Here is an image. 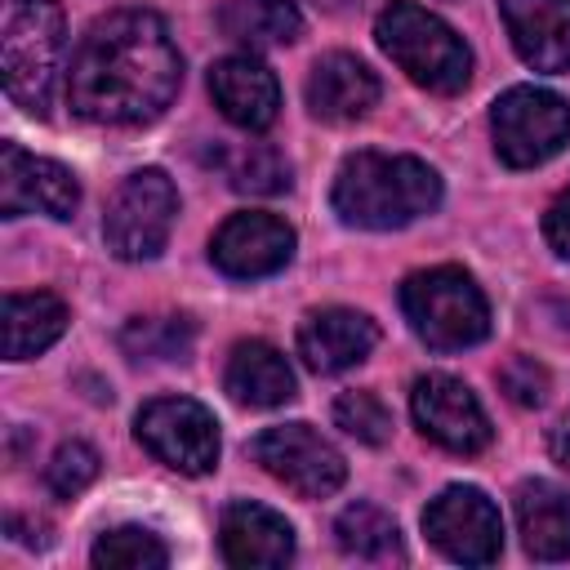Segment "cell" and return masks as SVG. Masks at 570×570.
<instances>
[{"label": "cell", "mask_w": 570, "mask_h": 570, "mask_svg": "<svg viewBox=\"0 0 570 570\" xmlns=\"http://www.w3.org/2000/svg\"><path fill=\"white\" fill-rule=\"evenodd\" d=\"M183 85V53L147 9H116L89 27L67 71V102L94 125H147Z\"/></svg>", "instance_id": "obj_1"}, {"label": "cell", "mask_w": 570, "mask_h": 570, "mask_svg": "<svg viewBox=\"0 0 570 570\" xmlns=\"http://www.w3.org/2000/svg\"><path fill=\"white\" fill-rule=\"evenodd\" d=\"M330 205L347 227L392 232L441 205V174L419 156L356 151L338 165Z\"/></svg>", "instance_id": "obj_2"}, {"label": "cell", "mask_w": 570, "mask_h": 570, "mask_svg": "<svg viewBox=\"0 0 570 570\" xmlns=\"http://www.w3.org/2000/svg\"><path fill=\"white\" fill-rule=\"evenodd\" d=\"M67 49L62 9L49 0H4L0 4V71L4 94L22 107L45 116L53 98V80Z\"/></svg>", "instance_id": "obj_3"}, {"label": "cell", "mask_w": 570, "mask_h": 570, "mask_svg": "<svg viewBox=\"0 0 570 570\" xmlns=\"http://www.w3.org/2000/svg\"><path fill=\"white\" fill-rule=\"evenodd\" d=\"M374 36L383 53L428 94H459L472 80V49L463 36L414 0H392L379 13Z\"/></svg>", "instance_id": "obj_4"}, {"label": "cell", "mask_w": 570, "mask_h": 570, "mask_svg": "<svg viewBox=\"0 0 570 570\" xmlns=\"http://www.w3.org/2000/svg\"><path fill=\"white\" fill-rule=\"evenodd\" d=\"M401 312L410 330L436 352H463L490 334L485 294L463 267H428L405 276Z\"/></svg>", "instance_id": "obj_5"}, {"label": "cell", "mask_w": 570, "mask_h": 570, "mask_svg": "<svg viewBox=\"0 0 570 570\" xmlns=\"http://www.w3.org/2000/svg\"><path fill=\"white\" fill-rule=\"evenodd\" d=\"M178 218V191L160 169H138L129 174L102 214V236L107 249L125 263H147L165 249L169 232Z\"/></svg>", "instance_id": "obj_6"}, {"label": "cell", "mask_w": 570, "mask_h": 570, "mask_svg": "<svg viewBox=\"0 0 570 570\" xmlns=\"http://www.w3.org/2000/svg\"><path fill=\"white\" fill-rule=\"evenodd\" d=\"M490 129H494V151H499L503 165L534 169V165L552 160L557 151H566V142H570V102L552 89L517 85L494 102Z\"/></svg>", "instance_id": "obj_7"}, {"label": "cell", "mask_w": 570, "mask_h": 570, "mask_svg": "<svg viewBox=\"0 0 570 570\" xmlns=\"http://www.w3.org/2000/svg\"><path fill=\"white\" fill-rule=\"evenodd\" d=\"M134 436L151 459L183 476H205L218 463V423L191 396H156L138 410Z\"/></svg>", "instance_id": "obj_8"}, {"label": "cell", "mask_w": 570, "mask_h": 570, "mask_svg": "<svg viewBox=\"0 0 570 570\" xmlns=\"http://www.w3.org/2000/svg\"><path fill=\"white\" fill-rule=\"evenodd\" d=\"M254 463L303 499H325L347 481L343 454L307 423H281L249 441Z\"/></svg>", "instance_id": "obj_9"}, {"label": "cell", "mask_w": 570, "mask_h": 570, "mask_svg": "<svg viewBox=\"0 0 570 570\" xmlns=\"http://www.w3.org/2000/svg\"><path fill=\"white\" fill-rule=\"evenodd\" d=\"M428 539L463 566H490L503 552V517L476 485H450L441 490L423 512Z\"/></svg>", "instance_id": "obj_10"}, {"label": "cell", "mask_w": 570, "mask_h": 570, "mask_svg": "<svg viewBox=\"0 0 570 570\" xmlns=\"http://www.w3.org/2000/svg\"><path fill=\"white\" fill-rule=\"evenodd\" d=\"M410 410L423 436H432L450 454H481L490 445V419L472 387L454 374H423L410 392Z\"/></svg>", "instance_id": "obj_11"}, {"label": "cell", "mask_w": 570, "mask_h": 570, "mask_svg": "<svg viewBox=\"0 0 570 570\" xmlns=\"http://www.w3.org/2000/svg\"><path fill=\"white\" fill-rule=\"evenodd\" d=\"M76 205H80V183L67 165L31 156L18 142L0 147V214L4 218H22V214L71 218Z\"/></svg>", "instance_id": "obj_12"}, {"label": "cell", "mask_w": 570, "mask_h": 570, "mask_svg": "<svg viewBox=\"0 0 570 570\" xmlns=\"http://www.w3.org/2000/svg\"><path fill=\"white\" fill-rule=\"evenodd\" d=\"M209 258L223 276L232 281H258L281 272L294 258V227L276 214H232L214 240H209Z\"/></svg>", "instance_id": "obj_13"}, {"label": "cell", "mask_w": 570, "mask_h": 570, "mask_svg": "<svg viewBox=\"0 0 570 570\" xmlns=\"http://www.w3.org/2000/svg\"><path fill=\"white\" fill-rule=\"evenodd\" d=\"M379 343V325L365 312L352 307H325L303 316L298 325V356L316 374H338L347 365H361Z\"/></svg>", "instance_id": "obj_14"}, {"label": "cell", "mask_w": 570, "mask_h": 570, "mask_svg": "<svg viewBox=\"0 0 570 570\" xmlns=\"http://www.w3.org/2000/svg\"><path fill=\"white\" fill-rule=\"evenodd\" d=\"M209 94H214L218 111L232 125L249 129V134L267 129L276 120V111H281V85H276V76L258 58H249V53L218 58L209 67Z\"/></svg>", "instance_id": "obj_15"}, {"label": "cell", "mask_w": 570, "mask_h": 570, "mask_svg": "<svg viewBox=\"0 0 570 570\" xmlns=\"http://www.w3.org/2000/svg\"><path fill=\"white\" fill-rule=\"evenodd\" d=\"M503 27L534 71L570 67V0H499Z\"/></svg>", "instance_id": "obj_16"}, {"label": "cell", "mask_w": 570, "mask_h": 570, "mask_svg": "<svg viewBox=\"0 0 570 570\" xmlns=\"http://www.w3.org/2000/svg\"><path fill=\"white\" fill-rule=\"evenodd\" d=\"M223 557L232 566H285L294 557V530L281 512H272L267 503H227L223 508Z\"/></svg>", "instance_id": "obj_17"}, {"label": "cell", "mask_w": 570, "mask_h": 570, "mask_svg": "<svg viewBox=\"0 0 570 570\" xmlns=\"http://www.w3.org/2000/svg\"><path fill=\"white\" fill-rule=\"evenodd\" d=\"M379 102V76L356 58V53H325L316 58L312 76H307V107L312 116L343 125L365 116Z\"/></svg>", "instance_id": "obj_18"}, {"label": "cell", "mask_w": 570, "mask_h": 570, "mask_svg": "<svg viewBox=\"0 0 570 570\" xmlns=\"http://www.w3.org/2000/svg\"><path fill=\"white\" fill-rule=\"evenodd\" d=\"M223 387L236 405L249 410H276L285 401H294V370L289 361L263 343V338H245L232 347L227 370H223Z\"/></svg>", "instance_id": "obj_19"}, {"label": "cell", "mask_w": 570, "mask_h": 570, "mask_svg": "<svg viewBox=\"0 0 570 570\" xmlns=\"http://www.w3.org/2000/svg\"><path fill=\"white\" fill-rule=\"evenodd\" d=\"M517 530L534 561H566L570 557V494L552 481H521L517 485Z\"/></svg>", "instance_id": "obj_20"}, {"label": "cell", "mask_w": 570, "mask_h": 570, "mask_svg": "<svg viewBox=\"0 0 570 570\" xmlns=\"http://www.w3.org/2000/svg\"><path fill=\"white\" fill-rule=\"evenodd\" d=\"M67 330V303L49 289L31 294H9L4 298V356L9 361H31L49 343H58Z\"/></svg>", "instance_id": "obj_21"}, {"label": "cell", "mask_w": 570, "mask_h": 570, "mask_svg": "<svg viewBox=\"0 0 570 570\" xmlns=\"http://www.w3.org/2000/svg\"><path fill=\"white\" fill-rule=\"evenodd\" d=\"M218 27L249 49H281L303 36V13L294 0H227Z\"/></svg>", "instance_id": "obj_22"}, {"label": "cell", "mask_w": 570, "mask_h": 570, "mask_svg": "<svg viewBox=\"0 0 570 570\" xmlns=\"http://www.w3.org/2000/svg\"><path fill=\"white\" fill-rule=\"evenodd\" d=\"M334 539L356 561H396L401 557V530L396 521L374 503H352L334 521Z\"/></svg>", "instance_id": "obj_23"}, {"label": "cell", "mask_w": 570, "mask_h": 570, "mask_svg": "<svg viewBox=\"0 0 570 570\" xmlns=\"http://www.w3.org/2000/svg\"><path fill=\"white\" fill-rule=\"evenodd\" d=\"M196 343V325L187 316H134L120 330V352L134 361H187Z\"/></svg>", "instance_id": "obj_24"}, {"label": "cell", "mask_w": 570, "mask_h": 570, "mask_svg": "<svg viewBox=\"0 0 570 570\" xmlns=\"http://www.w3.org/2000/svg\"><path fill=\"white\" fill-rule=\"evenodd\" d=\"M223 174L240 196H276L289 187V160L267 142H245L223 156Z\"/></svg>", "instance_id": "obj_25"}, {"label": "cell", "mask_w": 570, "mask_h": 570, "mask_svg": "<svg viewBox=\"0 0 570 570\" xmlns=\"http://www.w3.org/2000/svg\"><path fill=\"white\" fill-rule=\"evenodd\" d=\"M89 557H94V566H102V570H160V566H169V548H165L160 534H151L147 525H116V530H102Z\"/></svg>", "instance_id": "obj_26"}, {"label": "cell", "mask_w": 570, "mask_h": 570, "mask_svg": "<svg viewBox=\"0 0 570 570\" xmlns=\"http://www.w3.org/2000/svg\"><path fill=\"white\" fill-rule=\"evenodd\" d=\"M334 428H343L361 445H383L392 436V414L374 392H343L334 401Z\"/></svg>", "instance_id": "obj_27"}, {"label": "cell", "mask_w": 570, "mask_h": 570, "mask_svg": "<svg viewBox=\"0 0 570 570\" xmlns=\"http://www.w3.org/2000/svg\"><path fill=\"white\" fill-rule=\"evenodd\" d=\"M94 476H98V450H94V445H85V441H62V445L53 450L49 468H45L49 490H53V494H62V499L80 494Z\"/></svg>", "instance_id": "obj_28"}, {"label": "cell", "mask_w": 570, "mask_h": 570, "mask_svg": "<svg viewBox=\"0 0 570 570\" xmlns=\"http://www.w3.org/2000/svg\"><path fill=\"white\" fill-rule=\"evenodd\" d=\"M499 387L508 392L512 405L534 410V405H543V396H548V370H543L534 356H512V361L499 370Z\"/></svg>", "instance_id": "obj_29"}, {"label": "cell", "mask_w": 570, "mask_h": 570, "mask_svg": "<svg viewBox=\"0 0 570 570\" xmlns=\"http://www.w3.org/2000/svg\"><path fill=\"white\" fill-rule=\"evenodd\" d=\"M543 240L557 258H570V187L548 205L543 214Z\"/></svg>", "instance_id": "obj_30"}, {"label": "cell", "mask_w": 570, "mask_h": 570, "mask_svg": "<svg viewBox=\"0 0 570 570\" xmlns=\"http://www.w3.org/2000/svg\"><path fill=\"white\" fill-rule=\"evenodd\" d=\"M548 454L570 472V410L557 419V428H552V436H548Z\"/></svg>", "instance_id": "obj_31"}]
</instances>
